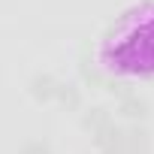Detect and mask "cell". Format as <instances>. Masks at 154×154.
<instances>
[{"instance_id":"1","label":"cell","mask_w":154,"mask_h":154,"mask_svg":"<svg viewBox=\"0 0 154 154\" xmlns=\"http://www.w3.org/2000/svg\"><path fill=\"white\" fill-rule=\"evenodd\" d=\"M24 154H48V151H45V148H42V145H30V148H27V151H24Z\"/></svg>"}]
</instances>
